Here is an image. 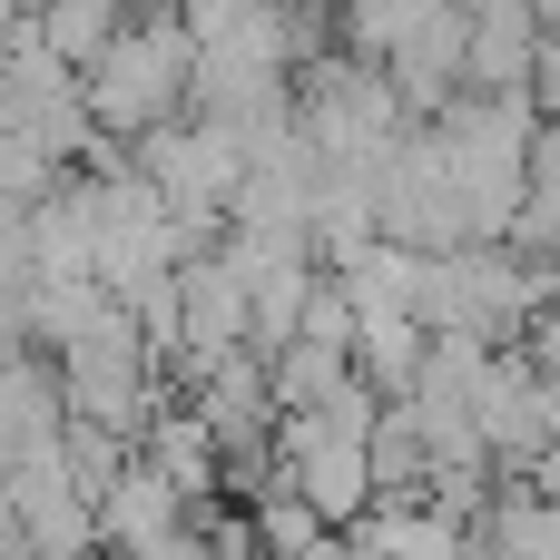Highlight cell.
I'll return each instance as SVG.
<instances>
[{
  "label": "cell",
  "mask_w": 560,
  "mask_h": 560,
  "mask_svg": "<svg viewBox=\"0 0 560 560\" xmlns=\"http://www.w3.org/2000/svg\"><path fill=\"white\" fill-rule=\"evenodd\" d=\"M128 30V0H30V39L59 59V69H89L108 59V39Z\"/></svg>",
  "instance_id": "8992f818"
},
{
  "label": "cell",
  "mask_w": 560,
  "mask_h": 560,
  "mask_svg": "<svg viewBox=\"0 0 560 560\" xmlns=\"http://www.w3.org/2000/svg\"><path fill=\"white\" fill-rule=\"evenodd\" d=\"M256 551H266V560H325V551H335V532L285 492V502H266V512H256Z\"/></svg>",
  "instance_id": "52a82bcc"
},
{
  "label": "cell",
  "mask_w": 560,
  "mask_h": 560,
  "mask_svg": "<svg viewBox=\"0 0 560 560\" xmlns=\"http://www.w3.org/2000/svg\"><path fill=\"white\" fill-rule=\"evenodd\" d=\"M148 10H177V0H148Z\"/></svg>",
  "instance_id": "9c48e42d"
},
{
  "label": "cell",
  "mask_w": 560,
  "mask_h": 560,
  "mask_svg": "<svg viewBox=\"0 0 560 560\" xmlns=\"http://www.w3.org/2000/svg\"><path fill=\"white\" fill-rule=\"evenodd\" d=\"M59 364V394H69V423H89V433H118V443H138L148 433V374H158V345L128 325V315H108V325H89L69 354H49Z\"/></svg>",
  "instance_id": "277c9868"
},
{
  "label": "cell",
  "mask_w": 560,
  "mask_h": 560,
  "mask_svg": "<svg viewBox=\"0 0 560 560\" xmlns=\"http://www.w3.org/2000/svg\"><path fill=\"white\" fill-rule=\"evenodd\" d=\"M374 384L354 374L345 394L305 404V413H276V453H285V492L325 522V532H354L374 512Z\"/></svg>",
  "instance_id": "6da1fadb"
},
{
  "label": "cell",
  "mask_w": 560,
  "mask_h": 560,
  "mask_svg": "<svg viewBox=\"0 0 560 560\" xmlns=\"http://www.w3.org/2000/svg\"><path fill=\"white\" fill-rule=\"evenodd\" d=\"M453 10H532V0H453Z\"/></svg>",
  "instance_id": "ba28073f"
},
{
  "label": "cell",
  "mask_w": 560,
  "mask_h": 560,
  "mask_svg": "<svg viewBox=\"0 0 560 560\" xmlns=\"http://www.w3.org/2000/svg\"><path fill=\"white\" fill-rule=\"evenodd\" d=\"M187 79H197V49H187L177 10H148L108 39V59L79 69V98H89V128L108 148H138L148 128H167L187 108Z\"/></svg>",
  "instance_id": "7a4b0ae2"
},
{
  "label": "cell",
  "mask_w": 560,
  "mask_h": 560,
  "mask_svg": "<svg viewBox=\"0 0 560 560\" xmlns=\"http://www.w3.org/2000/svg\"><path fill=\"white\" fill-rule=\"evenodd\" d=\"M128 167L148 177V197L197 236V226H226V207H236V187H246V148L217 128V118H197V108H177L167 128H148L138 148H128Z\"/></svg>",
  "instance_id": "3957f363"
},
{
  "label": "cell",
  "mask_w": 560,
  "mask_h": 560,
  "mask_svg": "<svg viewBox=\"0 0 560 560\" xmlns=\"http://www.w3.org/2000/svg\"><path fill=\"white\" fill-rule=\"evenodd\" d=\"M49 463H69V394H59V364L0 354V472H49Z\"/></svg>",
  "instance_id": "5b68a950"
}]
</instances>
